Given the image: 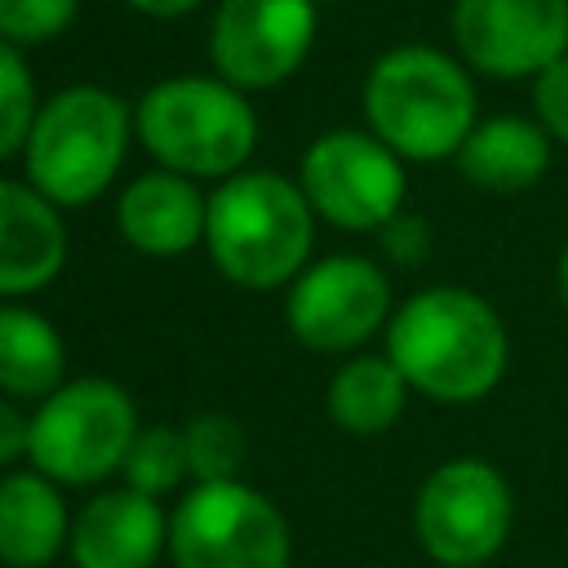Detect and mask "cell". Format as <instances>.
<instances>
[{
  "label": "cell",
  "instance_id": "1",
  "mask_svg": "<svg viewBox=\"0 0 568 568\" xmlns=\"http://www.w3.org/2000/svg\"><path fill=\"white\" fill-rule=\"evenodd\" d=\"M506 324L466 288H426L408 297L386 333V355L404 382L439 404H475L506 373Z\"/></svg>",
  "mask_w": 568,
  "mask_h": 568
},
{
  "label": "cell",
  "instance_id": "2",
  "mask_svg": "<svg viewBox=\"0 0 568 568\" xmlns=\"http://www.w3.org/2000/svg\"><path fill=\"white\" fill-rule=\"evenodd\" d=\"M364 115L399 160H444L475 129V84L457 58L430 44H399L368 71Z\"/></svg>",
  "mask_w": 568,
  "mask_h": 568
},
{
  "label": "cell",
  "instance_id": "3",
  "mask_svg": "<svg viewBox=\"0 0 568 568\" xmlns=\"http://www.w3.org/2000/svg\"><path fill=\"white\" fill-rule=\"evenodd\" d=\"M311 213L302 186L280 173H235L209 200L204 240L231 284L275 288L306 262Z\"/></svg>",
  "mask_w": 568,
  "mask_h": 568
},
{
  "label": "cell",
  "instance_id": "4",
  "mask_svg": "<svg viewBox=\"0 0 568 568\" xmlns=\"http://www.w3.org/2000/svg\"><path fill=\"white\" fill-rule=\"evenodd\" d=\"M138 133L164 169L182 178H222L248 160L257 120L235 84L178 75L146 89L138 106Z\"/></svg>",
  "mask_w": 568,
  "mask_h": 568
},
{
  "label": "cell",
  "instance_id": "5",
  "mask_svg": "<svg viewBox=\"0 0 568 568\" xmlns=\"http://www.w3.org/2000/svg\"><path fill=\"white\" fill-rule=\"evenodd\" d=\"M129 111L98 84H75L36 111L27 133V178L49 204H89L124 160Z\"/></svg>",
  "mask_w": 568,
  "mask_h": 568
},
{
  "label": "cell",
  "instance_id": "6",
  "mask_svg": "<svg viewBox=\"0 0 568 568\" xmlns=\"http://www.w3.org/2000/svg\"><path fill=\"white\" fill-rule=\"evenodd\" d=\"M138 435L129 395L106 377H80L44 395L31 417V462L40 475L62 484H98L124 466Z\"/></svg>",
  "mask_w": 568,
  "mask_h": 568
},
{
  "label": "cell",
  "instance_id": "7",
  "mask_svg": "<svg viewBox=\"0 0 568 568\" xmlns=\"http://www.w3.org/2000/svg\"><path fill=\"white\" fill-rule=\"evenodd\" d=\"M169 550L178 568H288V524L240 479L195 484L169 519Z\"/></svg>",
  "mask_w": 568,
  "mask_h": 568
},
{
  "label": "cell",
  "instance_id": "8",
  "mask_svg": "<svg viewBox=\"0 0 568 568\" xmlns=\"http://www.w3.org/2000/svg\"><path fill=\"white\" fill-rule=\"evenodd\" d=\"M515 497L497 466L479 457H457L430 470L417 493L413 528L430 559L448 568H475L493 559L510 532Z\"/></svg>",
  "mask_w": 568,
  "mask_h": 568
},
{
  "label": "cell",
  "instance_id": "9",
  "mask_svg": "<svg viewBox=\"0 0 568 568\" xmlns=\"http://www.w3.org/2000/svg\"><path fill=\"white\" fill-rule=\"evenodd\" d=\"M302 195L342 231H382L404 213V164L377 133L337 129L302 155Z\"/></svg>",
  "mask_w": 568,
  "mask_h": 568
},
{
  "label": "cell",
  "instance_id": "10",
  "mask_svg": "<svg viewBox=\"0 0 568 568\" xmlns=\"http://www.w3.org/2000/svg\"><path fill=\"white\" fill-rule=\"evenodd\" d=\"M315 40V0H222L209 53L226 84L271 89L288 80Z\"/></svg>",
  "mask_w": 568,
  "mask_h": 568
},
{
  "label": "cell",
  "instance_id": "11",
  "mask_svg": "<svg viewBox=\"0 0 568 568\" xmlns=\"http://www.w3.org/2000/svg\"><path fill=\"white\" fill-rule=\"evenodd\" d=\"M453 40L484 75H541L568 53V0H457Z\"/></svg>",
  "mask_w": 568,
  "mask_h": 568
},
{
  "label": "cell",
  "instance_id": "12",
  "mask_svg": "<svg viewBox=\"0 0 568 568\" xmlns=\"http://www.w3.org/2000/svg\"><path fill=\"white\" fill-rule=\"evenodd\" d=\"M390 311L386 275L368 257H324L288 293V328L311 351H351Z\"/></svg>",
  "mask_w": 568,
  "mask_h": 568
},
{
  "label": "cell",
  "instance_id": "13",
  "mask_svg": "<svg viewBox=\"0 0 568 568\" xmlns=\"http://www.w3.org/2000/svg\"><path fill=\"white\" fill-rule=\"evenodd\" d=\"M164 541L155 497L138 488L98 493L71 524V555L80 568H151Z\"/></svg>",
  "mask_w": 568,
  "mask_h": 568
},
{
  "label": "cell",
  "instance_id": "14",
  "mask_svg": "<svg viewBox=\"0 0 568 568\" xmlns=\"http://www.w3.org/2000/svg\"><path fill=\"white\" fill-rule=\"evenodd\" d=\"M67 262V231L53 204L22 182H0V293H36Z\"/></svg>",
  "mask_w": 568,
  "mask_h": 568
},
{
  "label": "cell",
  "instance_id": "15",
  "mask_svg": "<svg viewBox=\"0 0 568 568\" xmlns=\"http://www.w3.org/2000/svg\"><path fill=\"white\" fill-rule=\"evenodd\" d=\"M115 217H120V235L138 253L173 257V253H186L204 235L209 200H200V191L182 173L164 169V173H142L138 182H129L115 204Z\"/></svg>",
  "mask_w": 568,
  "mask_h": 568
},
{
  "label": "cell",
  "instance_id": "16",
  "mask_svg": "<svg viewBox=\"0 0 568 568\" xmlns=\"http://www.w3.org/2000/svg\"><path fill=\"white\" fill-rule=\"evenodd\" d=\"M457 169L484 191H528L550 169V133L524 115H493L462 142Z\"/></svg>",
  "mask_w": 568,
  "mask_h": 568
},
{
  "label": "cell",
  "instance_id": "17",
  "mask_svg": "<svg viewBox=\"0 0 568 568\" xmlns=\"http://www.w3.org/2000/svg\"><path fill=\"white\" fill-rule=\"evenodd\" d=\"M67 537V506L49 475H4L0 479V564L40 568L58 555Z\"/></svg>",
  "mask_w": 568,
  "mask_h": 568
},
{
  "label": "cell",
  "instance_id": "18",
  "mask_svg": "<svg viewBox=\"0 0 568 568\" xmlns=\"http://www.w3.org/2000/svg\"><path fill=\"white\" fill-rule=\"evenodd\" d=\"M408 382L390 364V355H355L328 382V413L351 435H382L404 413Z\"/></svg>",
  "mask_w": 568,
  "mask_h": 568
},
{
  "label": "cell",
  "instance_id": "19",
  "mask_svg": "<svg viewBox=\"0 0 568 568\" xmlns=\"http://www.w3.org/2000/svg\"><path fill=\"white\" fill-rule=\"evenodd\" d=\"M62 337L58 328L22 306H0V390L44 399L62 386Z\"/></svg>",
  "mask_w": 568,
  "mask_h": 568
},
{
  "label": "cell",
  "instance_id": "20",
  "mask_svg": "<svg viewBox=\"0 0 568 568\" xmlns=\"http://www.w3.org/2000/svg\"><path fill=\"white\" fill-rule=\"evenodd\" d=\"M120 470H124L129 488H138L146 497H160V493L178 488V479L191 470V462H186V435L173 430V426H146V430H138Z\"/></svg>",
  "mask_w": 568,
  "mask_h": 568
},
{
  "label": "cell",
  "instance_id": "21",
  "mask_svg": "<svg viewBox=\"0 0 568 568\" xmlns=\"http://www.w3.org/2000/svg\"><path fill=\"white\" fill-rule=\"evenodd\" d=\"M186 462H191V475L200 484H222V479H235L240 462H244V430L222 417V413H204L195 417L186 430Z\"/></svg>",
  "mask_w": 568,
  "mask_h": 568
},
{
  "label": "cell",
  "instance_id": "22",
  "mask_svg": "<svg viewBox=\"0 0 568 568\" xmlns=\"http://www.w3.org/2000/svg\"><path fill=\"white\" fill-rule=\"evenodd\" d=\"M36 124V84L27 62L13 53L9 40H0V160L27 146V133Z\"/></svg>",
  "mask_w": 568,
  "mask_h": 568
},
{
  "label": "cell",
  "instance_id": "23",
  "mask_svg": "<svg viewBox=\"0 0 568 568\" xmlns=\"http://www.w3.org/2000/svg\"><path fill=\"white\" fill-rule=\"evenodd\" d=\"M80 0H0V40L40 44L71 27Z\"/></svg>",
  "mask_w": 568,
  "mask_h": 568
},
{
  "label": "cell",
  "instance_id": "24",
  "mask_svg": "<svg viewBox=\"0 0 568 568\" xmlns=\"http://www.w3.org/2000/svg\"><path fill=\"white\" fill-rule=\"evenodd\" d=\"M532 106H537V124L555 142H568V53L550 62L541 75H532Z\"/></svg>",
  "mask_w": 568,
  "mask_h": 568
},
{
  "label": "cell",
  "instance_id": "25",
  "mask_svg": "<svg viewBox=\"0 0 568 568\" xmlns=\"http://www.w3.org/2000/svg\"><path fill=\"white\" fill-rule=\"evenodd\" d=\"M382 248L399 262V266H417L430 253V226L417 213H395L382 226Z\"/></svg>",
  "mask_w": 568,
  "mask_h": 568
},
{
  "label": "cell",
  "instance_id": "26",
  "mask_svg": "<svg viewBox=\"0 0 568 568\" xmlns=\"http://www.w3.org/2000/svg\"><path fill=\"white\" fill-rule=\"evenodd\" d=\"M22 453H31V422L13 404H0V466L18 462Z\"/></svg>",
  "mask_w": 568,
  "mask_h": 568
},
{
  "label": "cell",
  "instance_id": "27",
  "mask_svg": "<svg viewBox=\"0 0 568 568\" xmlns=\"http://www.w3.org/2000/svg\"><path fill=\"white\" fill-rule=\"evenodd\" d=\"M124 4H133V9H142L151 18H178V13H191L200 0H124Z\"/></svg>",
  "mask_w": 568,
  "mask_h": 568
},
{
  "label": "cell",
  "instance_id": "28",
  "mask_svg": "<svg viewBox=\"0 0 568 568\" xmlns=\"http://www.w3.org/2000/svg\"><path fill=\"white\" fill-rule=\"evenodd\" d=\"M555 275H559V297H564V306H568V244L559 248V266H555Z\"/></svg>",
  "mask_w": 568,
  "mask_h": 568
}]
</instances>
